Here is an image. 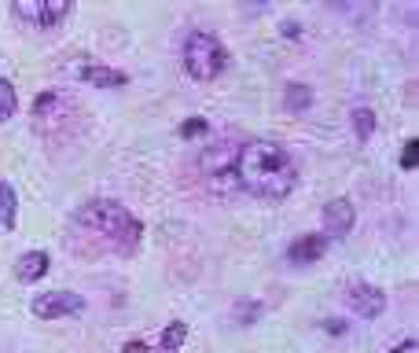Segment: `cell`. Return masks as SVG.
<instances>
[{"label": "cell", "instance_id": "6da1fadb", "mask_svg": "<svg viewBox=\"0 0 419 353\" xmlns=\"http://www.w3.org/2000/svg\"><path fill=\"white\" fill-rule=\"evenodd\" d=\"M235 180L257 199H283L298 180V166L287 147L272 140H250L239 147Z\"/></svg>", "mask_w": 419, "mask_h": 353}, {"label": "cell", "instance_id": "7a4b0ae2", "mask_svg": "<svg viewBox=\"0 0 419 353\" xmlns=\"http://www.w3.org/2000/svg\"><path fill=\"white\" fill-rule=\"evenodd\" d=\"M78 224L107 235V239H111L122 254L136 250L140 235H144V224H140L133 213H129L122 202H114V199H92V202H85V206L78 210Z\"/></svg>", "mask_w": 419, "mask_h": 353}, {"label": "cell", "instance_id": "3957f363", "mask_svg": "<svg viewBox=\"0 0 419 353\" xmlns=\"http://www.w3.org/2000/svg\"><path fill=\"white\" fill-rule=\"evenodd\" d=\"M81 107L63 92H41L34 100V129L45 136H70L78 129Z\"/></svg>", "mask_w": 419, "mask_h": 353}, {"label": "cell", "instance_id": "277c9868", "mask_svg": "<svg viewBox=\"0 0 419 353\" xmlns=\"http://www.w3.org/2000/svg\"><path fill=\"white\" fill-rule=\"evenodd\" d=\"M228 63V48L213 34H191L184 41V70L195 81H213Z\"/></svg>", "mask_w": 419, "mask_h": 353}, {"label": "cell", "instance_id": "5b68a950", "mask_svg": "<svg viewBox=\"0 0 419 353\" xmlns=\"http://www.w3.org/2000/svg\"><path fill=\"white\" fill-rule=\"evenodd\" d=\"M235 158H239L235 140L210 144V147H202V155H199V169H202V177H206L213 188H221L224 180H235Z\"/></svg>", "mask_w": 419, "mask_h": 353}, {"label": "cell", "instance_id": "8992f818", "mask_svg": "<svg viewBox=\"0 0 419 353\" xmlns=\"http://www.w3.org/2000/svg\"><path fill=\"white\" fill-rule=\"evenodd\" d=\"M15 15L30 26L48 30V26H59L63 19L70 15V0H19Z\"/></svg>", "mask_w": 419, "mask_h": 353}, {"label": "cell", "instance_id": "52a82bcc", "mask_svg": "<svg viewBox=\"0 0 419 353\" xmlns=\"http://www.w3.org/2000/svg\"><path fill=\"white\" fill-rule=\"evenodd\" d=\"M34 317H45V320H59V317H74L85 309V298L81 295H70V291H48L34 298Z\"/></svg>", "mask_w": 419, "mask_h": 353}, {"label": "cell", "instance_id": "ba28073f", "mask_svg": "<svg viewBox=\"0 0 419 353\" xmlns=\"http://www.w3.org/2000/svg\"><path fill=\"white\" fill-rule=\"evenodd\" d=\"M346 302H350V309H353V313H357V317L372 320V317H379L383 309H386V295L379 291V287H372V284L357 280V284H350V291H346Z\"/></svg>", "mask_w": 419, "mask_h": 353}, {"label": "cell", "instance_id": "9c48e42d", "mask_svg": "<svg viewBox=\"0 0 419 353\" xmlns=\"http://www.w3.org/2000/svg\"><path fill=\"white\" fill-rule=\"evenodd\" d=\"M353 232V206L350 199H331L324 206V235L331 239H346Z\"/></svg>", "mask_w": 419, "mask_h": 353}, {"label": "cell", "instance_id": "30bf717a", "mask_svg": "<svg viewBox=\"0 0 419 353\" xmlns=\"http://www.w3.org/2000/svg\"><path fill=\"white\" fill-rule=\"evenodd\" d=\"M327 254V239L324 235H302L287 247V261L291 265H309V261H320Z\"/></svg>", "mask_w": 419, "mask_h": 353}, {"label": "cell", "instance_id": "8fae6325", "mask_svg": "<svg viewBox=\"0 0 419 353\" xmlns=\"http://www.w3.org/2000/svg\"><path fill=\"white\" fill-rule=\"evenodd\" d=\"M89 85H96V89H122V85L129 81L122 70H114V67H103V63H85V67L78 70Z\"/></svg>", "mask_w": 419, "mask_h": 353}, {"label": "cell", "instance_id": "7c38bea8", "mask_svg": "<svg viewBox=\"0 0 419 353\" xmlns=\"http://www.w3.org/2000/svg\"><path fill=\"white\" fill-rule=\"evenodd\" d=\"M48 272V254L45 250H30V254H23V258L15 261V276L23 284H34V280H41V276Z\"/></svg>", "mask_w": 419, "mask_h": 353}, {"label": "cell", "instance_id": "4fadbf2b", "mask_svg": "<svg viewBox=\"0 0 419 353\" xmlns=\"http://www.w3.org/2000/svg\"><path fill=\"white\" fill-rule=\"evenodd\" d=\"M15 213H19L15 188L8 184V180H0V224H4V228H15Z\"/></svg>", "mask_w": 419, "mask_h": 353}, {"label": "cell", "instance_id": "5bb4252c", "mask_svg": "<svg viewBox=\"0 0 419 353\" xmlns=\"http://www.w3.org/2000/svg\"><path fill=\"white\" fill-rule=\"evenodd\" d=\"M283 103H287V111L302 114V111H309V107H313V89H305V85H287Z\"/></svg>", "mask_w": 419, "mask_h": 353}, {"label": "cell", "instance_id": "9a60e30c", "mask_svg": "<svg viewBox=\"0 0 419 353\" xmlns=\"http://www.w3.org/2000/svg\"><path fill=\"white\" fill-rule=\"evenodd\" d=\"M353 133H357V140H368L375 133V114L368 107H357V111H353Z\"/></svg>", "mask_w": 419, "mask_h": 353}, {"label": "cell", "instance_id": "2e32d148", "mask_svg": "<svg viewBox=\"0 0 419 353\" xmlns=\"http://www.w3.org/2000/svg\"><path fill=\"white\" fill-rule=\"evenodd\" d=\"M184 339H188V328L180 324V320H173V324L162 331V350L173 353V350H180V342H184Z\"/></svg>", "mask_w": 419, "mask_h": 353}, {"label": "cell", "instance_id": "e0dca14e", "mask_svg": "<svg viewBox=\"0 0 419 353\" xmlns=\"http://www.w3.org/2000/svg\"><path fill=\"white\" fill-rule=\"evenodd\" d=\"M15 103H19L15 100V85L0 78V122H8V118L15 114Z\"/></svg>", "mask_w": 419, "mask_h": 353}, {"label": "cell", "instance_id": "ac0fdd59", "mask_svg": "<svg viewBox=\"0 0 419 353\" xmlns=\"http://www.w3.org/2000/svg\"><path fill=\"white\" fill-rule=\"evenodd\" d=\"M401 166H405V169H416V166H419V140H408V144H405Z\"/></svg>", "mask_w": 419, "mask_h": 353}, {"label": "cell", "instance_id": "d6986e66", "mask_svg": "<svg viewBox=\"0 0 419 353\" xmlns=\"http://www.w3.org/2000/svg\"><path fill=\"white\" fill-rule=\"evenodd\" d=\"M206 129H210L206 118H188V122L180 125V136H199V133H206Z\"/></svg>", "mask_w": 419, "mask_h": 353}, {"label": "cell", "instance_id": "ffe728a7", "mask_svg": "<svg viewBox=\"0 0 419 353\" xmlns=\"http://www.w3.org/2000/svg\"><path fill=\"white\" fill-rule=\"evenodd\" d=\"M257 317H261V306H257V302H250V306L239 302V306H235V320H239V324H246V320H257Z\"/></svg>", "mask_w": 419, "mask_h": 353}, {"label": "cell", "instance_id": "44dd1931", "mask_svg": "<svg viewBox=\"0 0 419 353\" xmlns=\"http://www.w3.org/2000/svg\"><path fill=\"white\" fill-rule=\"evenodd\" d=\"M122 353H151V350H147L140 339H133V342H125V346H122Z\"/></svg>", "mask_w": 419, "mask_h": 353}, {"label": "cell", "instance_id": "7402d4cb", "mask_svg": "<svg viewBox=\"0 0 419 353\" xmlns=\"http://www.w3.org/2000/svg\"><path fill=\"white\" fill-rule=\"evenodd\" d=\"M327 335H342V331H346V324H342V320H327Z\"/></svg>", "mask_w": 419, "mask_h": 353}, {"label": "cell", "instance_id": "603a6c76", "mask_svg": "<svg viewBox=\"0 0 419 353\" xmlns=\"http://www.w3.org/2000/svg\"><path fill=\"white\" fill-rule=\"evenodd\" d=\"M412 350H416V342H412V339H408V342H405V346H394L390 353H412Z\"/></svg>", "mask_w": 419, "mask_h": 353}]
</instances>
